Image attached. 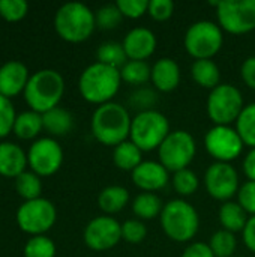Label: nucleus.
I'll use <instances>...</instances> for the list:
<instances>
[{"instance_id": "obj_12", "label": "nucleus", "mask_w": 255, "mask_h": 257, "mask_svg": "<svg viewBox=\"0 0 255 257\" xmlns=\"http://www.w3.org/2000/svg\"><path fill=\"white\" fill-rule=\"evenodd\" d=\"M56 208L47 199H35L24 202L17 211L18 226L30 235H44L56 223Z\"/></svg>"}, {"instance_id": "obj_6", "label": "nucleus", "mask_w": 255, "mask_h": 257, "mask_svg": "<svg viewBox=\"0 0 255 257\" xmlns=\"http://www.w3.org/2000/svg\"><path fill=\"white\" fill-rule=\"evenodd\" d=\"M170 133L167 116L158 110H147L140 111L132 117L129 139L143 152H150L159 149Z\"/></svg>"}, {"instance_id": "obj_18", "label": "nucleus", "mask_w": 255, "mask_h": 257, "mask_svg": "<svg viewBox=\"0 0 255 257\" xmlns=\"http://www.w3.org/2000/svg\"><path fill=\"white\" fill-rule=\"evenodd\" d=\"M29 71L24 63L9 60L0 66V95L14 96L26 89L29 81Z\"/></svg>"}, {"instance_id": "obj_21", "label": "nucleus", "mask_w": 255, "mask_h": 257, "mask_svg": "<svg viewBox=\"0 0 255 257\" xmlns=\"http://www.w3.org/2000/svg\"><path fill=\"white\" fill-rule=\"evenodd\" d=\"M128 203H129V191L120 185L105 187L98 196V205L101 211L108 215L120 212L122 209L126 208Z\"/></svg>"}, {"instance_id": "obj_13", "label": "nucleus", "mask_w": 255, "mask_h": 257, "mask_svg": "<svg viewBox=\"0 0 255 257\" xmlns=\"http://www.w3.org/2000/svg\"><path fill=\"white\" fill-rule=\"evenodd\" d=\"M204 185L210 197L219 202H230L239 193V173L230 163H213L204 173Z\"/></svg>"}, {"instance_id": "obj_17", "label": "nucleus", "mask_w": 255, "mask_h": 257, "mask_svg": "<svg viewBox=\"0 0 255 257\" xmlns=\"http://www.w3.org/2000/svg\"><path fill=\"white\" fill-rule=\"evenodd\" d=\"M122 45L128 60L146 62L156 50V36L147 27H134L126 33Z\"/></svg>"}, {"instance_id": "obj_2", "label": "nucleus", "mask_w": 255, "mask_h": 257, "mask_svg": "<svg viewBox=\"0 0 255 257\" xmlns=\"http://www.w3.org/2000/svg\"><path fill=\"white\" fill-rule=\"evenodd\" d=\"M122 84L120 69L95 62L80 75L78 89L81 96L90 104H107L116 96Z\"/></svg>"}, {"instance_id": "obj_38", "label": "nucleus", "mask_w": 255, "mask_h": 257, "mask_svg": "<svg viewBox=\"0 0 255 257\" xmlns=\"http://www.w3.org/2000/svg\"><path fill=\"white\" fill-rule=\"evenodd\" d=\"M26 0H0V15L8 21H18L27 14Z\"/></svg>"}, {"instance_id": "obj_19", "label": "nucleus", "mask_w": 255, "mask_h": 257, "mask_svg": "<svg viewBox=\"0 0 255 257\" xmlns=\"http://www.w3.org/2000/svg\"><path fill=\"white\" fill-rule=\"evenodd\" d=\"M150 81L156 90L162 93L173 92L180 83V68L174 59L161 57L152 66Z\"/></svg>"}, {"instance_id": "obj_25", "label": "nucleus", "mask_w": 255, "mask_h": 257, "mask_svg": "<svg viewBox=\"0 0 255 257\" xmlns=\"http://www.w3.org/2000/svg\"><path fill=\"white\" fill-rule=\"evenodd\" d=\"M42 122H44V128L53 136H65L74 126L72 114L59 105L45 111L42 114Z\"/></svg>"}, {"instance_id": "obj_39", "label": "nucleus", "mask_w": 255, "mask_h": 257, "mask_svg": "<svg viewBox=\"0 0 255 257\" xmlns=\"http://www.w3.org/2000/svg\"><path fill=\"white\" fill-rule=\"evenodd\" d=\"M15 110L8 96L0 95V137H5L14 130L15 123Z\"/></svg>"}, {"instance_id": "obj_46", "label": "nucleus", "mask_w": 255, "mask_h": 257, "mask_svg": "<svg viewBox=\"0 0 255 257\" xmlns=\"http://www.w3.org/2000/svg\"><path fill=\"white\" fill-rule=\"evenodd\" d=\"M243 173L248 181H255V149H251L243 160Z\"/></svg>"}, {"instance_id": "obj_33", "label": "nucleus", "mask_w": 255, "mask_h": 257, "mask_svg": "<svg viewBox=\"0 0 255 257\" xmlns=\"http://www.w3.org/2000/svg\"><path fill=\"white\" fill-rule=\"evenodd\" d=\"M171 184H173L174 191L179 196L188 197V196H192L198 190L200 181H198V176L191 169H183V170L173 173Z\"/></svg>"}, {"instance_id": "obj_8", "label": "nucleus", "mask_w": 255, "mask_h": 257, "mask_svg": "<svg viewBox=\"0 0 255 257\" xmlns=\"http://www.w3.org/2000/svg\"><path fill=\"white\" fill-rule=\"evenodd\" d=\"M243 105L242 92L233 84H219L210 90L206 102L209 119L215 125H231L240 116Z\"/></svg>"}, {"instance_id": "obj_3", "label": "nucleus", "mask_w": 255, "mask_h": 257, "mask_svg": "<svg viewBox=\"0 0 255 257\" xmlns=\"http://www.w3.org/2000/svg\"><path fill=\"white\" fill-rule=\"evenodd\" d=\"M65 92V80L54 69L36 71L27 81L24 96L30 108L44 114L59 105Z\"/></svg>"}, {"instance_id": "obj_29", "label": "nucleus", "mask_w": 255, "mask_h": 257, "mask_svg": "<svg viewBox=\"0 0 255 257\" xmlns=\"http://www.w3.org/2000/svg\"><path fill=\"white\" fill-rule=\"evenodd\" d=\"M96 59H98L96 62L117 68V69H120L128 62L123 45L119 42H114V41H108V42L101 44L96 50Z\"/></svg>"}, {"instance_id": "obj_31", "label": "nucleus", "mask_w": 255, "mask_h": 257, "mask_svg": "<svg viewBox=\"0 0 255 257\" xmlns=\"http://www.w3.org/2000/svg\"><path fill=\"white\" fill-rule=\"evenodd\" d=\"M15 188L18 194L27 200H35L41 197L42 182L35 172H23L20 176L15 178Z\"/></svg>"}, {"instance_id": "obj_44", "label": "nucleus", "mask_w": 255, "mask_h": 257, "mask_svg": "<svg viewBox=\"0 0 255 257\" xmlns=\"http://www.w3.org/2000/svg\"><path fill=\"white\" fill-rule=\"evenodd\" d=\"M182 257H215V254L212 253L209 244L192 242L185 248V251L182 253Z\"/></svg>"}, {"instance_id": "obj_24", "label": "nucleus", "mask_w": 255, "mask_h": 257, "mask_svg": "<svg viewBox=\"0 0 255 257\" xmlns=\"http://www.w3.org/2000/svg\"><path fill=\"white\" fill-rule=\"evenodd\" d=\"M219 223L224 230H228L231 233L243 232L246 221H248V214L243 211V208L237 202H225L219 208Z\"/></svg>"}, {"instance_id": "obj_42", "label": "nucleus", "mask_w": 255, "mask_h": 257, "mask_svg": "<svg viewBox=\"0 0 255 257\" xmlns=\"http://www.w3.org/2000/svg\"><path fill=\"white\" fill-rule=\"evenodd\" d=\"M237 203L243 208L246 214L255 215V181H246L240 185L237 193Z\"/></svg>"}, {"instance_id": "obj_15", "label": "nucleus", "mask_w": 255, "mask_h": 257, "mask_svg": "<svg viewBox=\"0 0 255 257\" xmlns=\"http://www.w3.org/2000/svg\"><path fill=\"white\" fill-rule=\"evenodd\" d=\"M84 242L90 250L107 251L122 239V224L108 215L93 218L84 229Z\"/></svg>"}, {"instance_id": "obj_40", "label": "nucleus", "mask_w": 255, "mask_h": 257, "mask_svg": "<svg viewBox=\"0 0 255 257\" xmlns=\"http://www.w3.org/2000/svg\"><path fill=\"white\" fill-rule=\"evenodd\" d=\"M116 5L123 17L132 18V20L141 18L144 14H147V9H149L147 0H117Z\"/></svg>"}, {"instance_id": "obj_23", "label": "nucleus", "mask_w": 255, "mask_h": 257, "mask_svg": "<svg viewBox=\"0 0 255 257\" xmlns=\"http://www.w3.org/2000/svg\"><path fill=\"white\" fill-rule=\"evenodd\" d=\"M113 163L117 169L132 173L143 163V151L131 140H126L114 148Z\"/></svg>"}, {"instance_id": "obj_47", "label": "nucleus", "mask_w": 255, "mask_h": 257, "mask_svg": "<svg viewBox=\"0 0 255 257\" xmlns=\"http://www.w3.org/2000/svg\"><path fill=\"white\" fill-rule=\"evenodd\" d=\"M234 257H239V256H234Z\"/></svg>"}, {"instance_id": "obj_9", "label": "nucleus", "mask_w": 255, "mask_h": 257, "mask_svg": "<svg viewBox=\"0 0 255 257\" xmlns=\"http://www.w3.org/2000/svg\"><path fill=\"white\" fill-rule=\"evenodd\" d=\"M197 154V145L191 133L171 131L158 149L159 163L171 173L188 169Z\"/></svg>"}, {"instance_id": "obj_35", "label": "nucleus", "mask_w": 255, "mask_h": 257, "mask_svg": "<svg viewBox=\"0 0 255 257\" xmlns=\"http://www.w3.org/2000/svg\"><path fill=\"white\" fill-rule=\"evenodd\" d=\"M95 17H96V26L101 29H105V30L116 29L123 20V15L119 11L116 3L114 5H105V6L99 8L95 12Z\"/></svg>"}, {"instance_id": "obj_20", "label": "nucleus", "mask_w": 255, "mask_h": 257, "mask_svg": "<svg viewBox=\"0 0 255 257\" xmlns=\"http://www.w3.org/2000/svg\"><path fill=\"white\" fill-rule=\"evenodd\" d=\"M27 164V155L14 143H0V175L8 178H17L24 172Z\"/></svg>"}, {"instance_id": "obj_43", "label": "nucleus", "mask_w": 255, "mask_h": 257, "mask_svg": "<svg viewBox=\"0 0 255 257\" xmlns=\"http://www.w3.org/2000/svg\"><path fill=\"white\" fill-rule=\"evenodd\" d=\"M240 77H242L243 83L249 89H254L255 90V56L248 57L242 63V66H240Z\"/></svg>"}, {"instance_id": "obj_27", "label": "nucleus", "mask_w": 255, "mask_h": 257, "mask_svg": "<svg viewBox=\"0 0 255 257\" xmlns=\"http://www.w3.org/2000/svg\"><path fill=\"white\" fill-rule=\"evenodd\" d=\"M42 128H44L42 114L33 110L18 114L14 123V133L17 134V137L24 139V140L36 137Z\"/></svg>"}, {"instance_id": "obj_14", "label": "nucleus", "mask_w": 255, "mask_h": 257, "mask_svg": "<svg viewBox=\"0 0 255 257\" xmlns=\"http://www.w3.org/2000/svg\"><path fill=\"white\" fill-rule=\"evenodd\" d=\"M27 163L36 175L50 176L60 169L63 163V151L54 139L42 137L30 146Z\"/></svg>"}, {"instance_id": "obj_26", "label": "nucleus", "mask_w": 255, "mask_h": 257, "mask_svg": "<svg viewBox=\"0 0 255 257\" xmlns=\"http://www.w3.org/2000/svg\"><path fill=\"white\" fill-rule=\"evenodd\" d=\"M162 200L155 193H140L132 202V212L141 221H150L161 215Z\"/></svg>"}, {"instance_id": "obj_36", "label": "nucleus", "mask_w": 255, "mask_h": 257, "mask_svg": "<svg viewBox=\"0 0 255 257\" xmlns=\"http://www.w3.org/2000/svg\"><path fill=\"white\" fill-rule=\"evenodd\" d=\"M147 236V227L146 224L138 220H126L122 224V239L128 244H141Z\"/></svg>"}, {"instance_id": "obj_5", "label": "nucleus", "mask_w": 255, "mask_h": 257, "mask_svg": "<svg viewBox=\"0 0 255 257\" xmlns=\"http://www.w3.org/2000/svg\"><path fill=\"white\" fill-rule=\"evenodd\" d=\"M159 220L164 233L174 242L191 241L200 229L197 209L183 199H173L167 202Z\"/></svg>"}, {"instance_id": "obj_41", "label": "nucleus", "mask_w": 255, "mask_h": 257, "mask_svg": "<svg viewBox=\"0 0 255 257\" xmlns=\"http://www.w3.org/2000/svg\"><path fill=\"white\" fill-rule=\"evenodd\" d=\"M147 14L155 21H167L174 14V3L171 0H150Z\"/></svg>"}, {"instance_id": "obj_28", "label": "nucleus", "mask_w": 255, "mask_h": 257, "mask_svg": "<svg viewBox=\"0 0 255 257\" xmlns=\"http://www.w3.org/2000/svg\"><path fill=\"white\" fill-rule=\"evenodd\" d=\"M150 75H152V66L143 60H128L120 68L122 81L132 86H141L147 83L150 80Z\"/></svg>"}, {"instance_id": "obj_22", "label": "nucleus", "mask_w": 255, "mask_h": 257, "mask_svg": "<svg viewBox=\"0 0 255 257\" xmlns=\"http://www.w3.org/2000/svg\"><path fill=\"white\" fill-rule=\"evenodd\" d=\"M191 77L200 87L212 90L219 86L221 71L212 59H203L191 65Z\"/></svg>"}, {"instance_id": "obj_10", "label": "nucleus", "mask_w": 255, "mask_h": 257, "mask_svg": "<svg viewBox=\"0 0 255 257\" xmlns=\"http://www.w3.org/2000/svg\"><path fill=\"white\" fill-rule=\"evenodd\" d=\"M216 6L219 27L231 35H245L255 29V0H227Z\"/></svg>"}, {"instance_id": "obj_32", "label": "nucleus", "mask_w": 255, "mask_h": 257, "mask_svg": "<svg viewBox=\"0 0 255 257\" xmlns=\"http://www.w3.org/2000/svg\"><path fill=\"white\" fill-rule=\"evenodd\" d=\"M209 247H210L215 257H234L237 241H236L234 233L221 229L212 235Z\"/></svg>"}, {"instance_id": "obj_1", "label": "nucleus", "mask_w": 255, "mask_h": 257, "mask_svg": "<svg viewBox=\"0 0 255 257\" xmlns=\"http://www.w3.org/2000/svg\"><path fill=\"white\" fill-rule=\"evenodd\" d=\"M132 117L129 111L119 102H107L98 105L92 114V134L104 146H119L126 142L131 134Z\"/></svg>"}, {"instance_id": "obj_4", "label": "nucleus", "mask_w": 255, "mask_h": 257, "mask_svg": "<svg viewBox=\"0 0 255 257\" xmlns=\"http://www.w3.org/2000/svg\"><path fill=\"white\" fill-rule=\"evenodd\" d=\"M54 27L62 39L68 42H83L92 36L96 27V17L84 3L69 2L57 9Z\"/></svg>"}, {"instance_id": "obj_34", "label": "nucleus", "mask_w": 255, "mask_h": 257, "mask_svg": "<svg viewBox=\"0 0 255 257\" xmlns=\"http://www.w3.org/2000/svg\"><path fill=\"white\" fill-rule=\"evenodd\" d=\"M56 245L54 242L44 235L33 236L27 241L24 247V257H54Z\"/></svg>"}, {"instance_id": "obj_37", "label": "nucleus", "mask_w": 255, "mask_h": 257, "mask_svg": "<svg viewBox=\"0 0 255 257\" xmlns=\"http://www.w3.org/2000/svg\"><path fill=\"white\" fill-rule=\"evenodd\" d=\"M158 102V95L152 89H137L135 92L131 93L129 96V104L134 105L138 113L140 111H147V110H155V104Z\"/></svg>"}, {"instance_id": "obj_11", "label": "nucleus", "mask_w": 255, "mask_h": 257, "mask_svg": "<svg viewBox=\"0 0 255 257\" xmlns=\"http://www.w3.org/2000/svg\"><path fill=\"white\" fill-rule=\"evenodd\" d=\"M204 146L216 163H231L243 151V142L236 128L230 125H215L204 136Z\"/></svg>"}, {"instance_id": "obj_7", "label": "nucleus", "mask_w": 255, "mask_h": 257, "mask_svg": "<svg viewBox=\"0 0 255 257\" xmlns=\"http://www.w3.org/2000/svg\"><path fill=\"white\" fill-rule=\"evenodd\" d=\"M222 44V29L219 24L209 20H201L191 24L183 39L185 50L195 60L212 59L219 53Z\"/></svg>"}, {"instance_id": "obj_30", "label": "nucleus", "mask_w": 255, "mask_h": 257, "mask_svg": "<svg viewBox=\"0 0 255 257\" xmlns=\"http://www.w3.org/2000/svg\"><path fill=\"white\" fill-rule=\"evenodd\" d=\"M236 131L245 146L255 149V102L245 105L236 120Z\"/></svg>"}, {"instance_id": "obj_16", "label": "nucleus", "mask_w": 255, "mask_h": 257, "mask_svg": "<svg viewBox=\"0 0 255 257\" xmlns=\"http://www.w3.org/2000/svg\"><path fill=\"white\" fill-rule=\"evenodd\" d=\"M132 182L143 193L162 190L170 181V172L158 161H143L132 173Z\"/></svg>"}, {"instance_id": "obj_45", "label": "nucleus", "mask_w": 255, "mask_h": 257, "mask_svg": "<svg viewBox=\"0 0 255 257\" xmlns=\"http://www.w3.org/2000/svg\"><path fill=\"white\" fill-rule=\"evenodd\" d=\"M242 235H243V242H245L246 248L255 253V215L248 218Z\"/></svg>"}]
</instances>
